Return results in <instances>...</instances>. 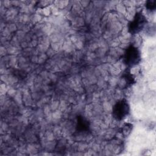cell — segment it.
Masks as SVG:
<instances>
[{
  "instance_id": "7",
  "label": "cell",
  "mask_w": 156,
  "mask_h": 156,
  "mask_svg": "<svg viewBox=\"0 0 156 156\" xmlns=\"http://www.w3.org/2000/svg\"><path fill=\"white\" fill-rule=\"evenodd\" d=\"M146 8L151 11L153 12L156 9V0H148L145 3Z\"/></svg>"
},
{
  "instance_id": "5",
  "label": "cell",
  "mask_w": 156,
  "mask_h": 156,
  "mask_svg": "<svg viewBox=\"0 0 156 156\" xmlns=\"http://www.w3.org/2000/svg\"><path fill=\"white\" fill-rule=\"evenodd\" d=\"M121 77L126 82V87H130L135 83L136 80L134 75L131 73L130 68L126 69L122 73Z\"/></svg>"
},
{
  "instance_id": "1",
  "label": "cell",
  "mask_w": 156,
  "mask_h": 156,
  "mask_svg": "<svg viewBox=\"0 0 156 156\" xmlns=\"http://www.w3.org/2000/svg\"><path fill=\"white\" fill-rule=\"evenodd\" d=\"M124 63L130 68L138 65L141 60V55L140 49L133 44L128 46L122 55Z\"/></svg>"
},
{
  "instance_id": "4",
  "label": "cell",
  "mask_w": 156,
  "mask_h": 156,
  "mask_svg": "<svg viewBox=\"0 0 156 156\" xmlns=\"http://www.w3.org/2000/svg\"><path fill=\"white\" fill-rule=\"evenodd\" d=\"M76 121V131L77 132L88 133L90 131V122L85 116L77 115Z\"/></svg>"
},
{
  "instance_id": "3",
  "label": "cell",
  "mask_w": 156,
  "mask_h": 156,
  "mask_svg": "<svg viewBox=\"0 0 156 156\" xmlns=\"http://www.w3.org/2000/svg\"><path fill=\"white\" fill-rule=\"evenodd\" d=\"M130 113V105L127 99L123 98L115 102L112 108L113 118L116 121L124 120Z\"/></svg>"
},
{
  "instance_id": "6",
  "label": "cell",
  "mask_w": 156,
  "mask_h": 156,
  "mask_svg": "<svg viewBox=\"0 0 156 156\" xmlns=\"http://www.w3.org/2000/svg\"><path fill=\"white\" fill-rule=\"evenodd\" d=\"M54 3L53 1H37L35 6L37 9H44Z\"/></svg>"
},
{
  "instance_id": "2",
  "label": "cell",
  "mask_w": 156,
  "mask_h": 156,
  "mask_svg": "<svg viewBox=\"0 0 156 156\" xmlns=\"http://www.w3.org/2000/svg\"><path fill=\"white\" fill-rule=\"evenodd\" d=\"M146 16L141 11L135 13L133 19L128 23V32L133 35L140 33L147 23Z\"/></svg>"
}]
</instances>
